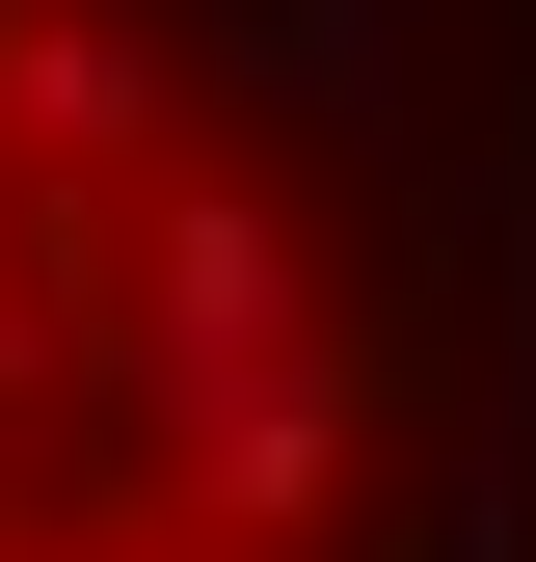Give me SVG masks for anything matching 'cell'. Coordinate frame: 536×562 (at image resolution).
<instances>
[{"instance_id":"6da1fadb","label":"cell","mask_w":536,"mask_h":562,"mask_svg":"<svg viewBox=\"0 0 536 562\" xmlns=\"http://www.w3.org/2000/svg\"><path fill=\"white\" fill-rule=\"evenodd\" d=\"M456 348H536L456 0H0V562H429Z\"/></svg>"}]
</instances>
